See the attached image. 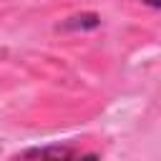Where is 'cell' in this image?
<instances>
[{"label": "cell", "mask_w": 161, "mask_h": 161, "mask_svg": "<svg viewBox=\"0 0 161 161\" xmlns=\"http://www.w3.org/2000/svg\"><path fill=\"white\" fill-rule=\"evenodd\" d=\"M38 161H96V156H80L68 146H50L38 153Z\"/></svg>", "instance_id": "1"}, {"label": "cell", "mask_w": 161, "mask_h": 161, "mask_svg": "<svg viewBox=\"0 0 161 161\" xmlns=\"http://www.w3.org/2000/svg\"><path fill=\"white\" fill-rule=\"evenodd\" d=\"M96 25H98L96 15H75L68 23H63V28H96Z\"/></svg>", "instance_id": "2"}, {"label": "cell", "mask_w": 161, "mask_h": 161, "mask_svg": "<svg viewBox=\"0 0 161 161\" xmlns=\"http://www.w3.org/2000/svg\"><path fill=\"white\" fill-rule=\"evenodd\" d=\"M143 3H146V5H151V8H158V5H161V0H143Z\"/></svg>", "instance_id": "3"}]
</instances>
